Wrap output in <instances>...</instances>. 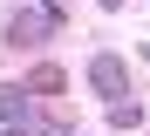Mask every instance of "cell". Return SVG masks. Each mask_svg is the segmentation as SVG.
Masks as SVG:
<instances>
[{
  "instance_id": "6da1fadb",
  "label": "cell",
  "mask_w": 150,
  "mask_h": 136,
  "mask_svg": "<svg viewBox=\"0 0 150 136\" xmlns=\"http://www.w3.org/2000/svg\"><path fill=\"white\" fill-rule=\"evenodd\" d=\"M55 27H62V7H55V0H48V7H21L7 20V48H41Z\"/></svg>"
},
{
  "instance_id": "7a4b0ae2",
  "label": "cell",
  "mask_w": 150,
  "mask_h": 136,
  "mask_svg": "<svg viewBox=\"0 0 150 136\" xmlns=\"http://www.w3.org/2000/svg\"><path fill=\"white\" fill-rule=\"evenodd\" d=\"M89 89L103 102H123V95H130V68H123L116 54H89Z\"/></svg>"
},
{
  "instance_id": "3957f363",
  "label": "cell",
  "mask_w": 150,
  "mask_h": 136,
  "mask_svg": "<svg viewBox=\"0 0 150 136\" xmlns=\"http://www.w3.org/2000/svg\"><path fill=\"white\" fill-rule=\"evenodd\" d=\"M34 116V89L28 82H0V123H28Z\"/></svg>"
},
{
  "instance_id": "277c9868",
  "label": "cell",
  "mask_w": 150,
  "mask_h": 136,
  "mask_svg": "<svg viewBox=\"0 0 150 136\" xmlns=\"http://www.w3.org/2000/svg\"><path fill=\"white\" fill-rule=\"evenodd\" d=\"M28 89H34V95H62V68H55V61H41V68L28 75Z\"/></svg>"
},
{
  "instance_id": "5b68a950",
  "label": "cell",
  "mask_w": 150,
  "mask_h": 136,
  "mask_svg": "<svg viewBox=\"0 0 150 136\" xmlns=\"http://www.w3.org/2000/svg\"><path fill=\"white\" fill-rule=\"evenodd\" d=\"M109 123H116V129H137V123H143V109L123 95V102H109Z\"/></svg>"
},
{
  "instance_id": "8992f818",
  "label": "cell",
  "mask_w": 150,
  "mask_h": 136,
  "mask_svg": "<svg viewBox=\"0 0 150 136\" xmlns=\"http://www.w3.org/2000/svg\"><path fill=\"white\" fill-rule=\"evenodd\" d=\"M41 136H75V129H62V123H48V129H41Z\"/></svg>"
},
{
  "instance_id": "52a82bcc",
  "label": "cell",
  "mask_w": 150,
  "mask_h": 136,
  "mask_svg": "<svg viewBox=\"0 0 150 136\" xmlns=\"http://www.w3.org/2000/svg\"><path fill=\"white\" fill-rule=\"evenodd\" d=\"M103 7H109V14H116V7H123V0H103Z\"/></svg>"
}]
</instances>
